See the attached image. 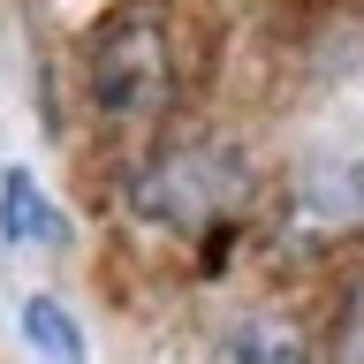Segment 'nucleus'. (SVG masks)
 <instances>
[{"instance_id":"obj_1","label":"nucleus","mask_w":364,"mask_h":364,"mask_svg":"<svg viewBox=\"0 0 364 364\" xmlns=\"http://www.w3.org/2000/svg\"><path fill=\"white\" fill-rule=\"evenodd\" d=\"M243 190H250L243 152H228V144H175L152 167H136L129 205L159 228H205V220H220Z\"/></svg>"},{"instance_id":"obj_2","label":"nucleus","mask_w":364,"mask_h":364,"mask_svg":"<svg viewBox=\"0 0 364 364\" xmlns=\"http://www.w3.org/2000/svg\"><path fill=\"white\" fill-rule=\"evenodd\" d=\"M91 91L114 122H152L175 99V38L159 16H122L91 46Z\"/></svg>"},{"instance_id":"obj_3","label":"nucleus","mask_w":364,"mask_h":364,"mask_svg":"<svg viewBox=\"0 0 364 364\" xmlns=\"http://www.w3.org/2000/svg\"><path fill=\"white\" fill-rule=\"evenodd\" d=\"M38 235H68V220L46 205L31 167H8L0 175V243H38Z\"/></svg>"},{"instance_id":"obj_4","label":"nucleus","mask_w":364,"mask_h":364,"mask_svg":"<svg viewBox=\"0 0 364 364\" xmlns=\"http://www.w3.org/2000/svg\"><path fill=\"white\" fill-rule=\"evenodd\" d=\"M23 334H31V349H38L46 364H84V326L53 304V296H23Z\"/></svg>"},{"instance_id":"obj_5","label":"nucleus","mask_w":364,"mask_h":364,"mask_svg":"<svg viewBox=\"0 0 364 364\" xmlns=\"http://www.w3.org/2000/svg\"><path fill=\"white\" fill-rule=\"evenodd\" d=\"M228 364H304V341L281 318H243L228 334Z\"/></svg>"}]
</instances>
